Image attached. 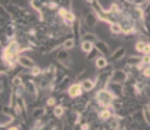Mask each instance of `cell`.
<instances>
[{"label":"cell","instance_id":"obj_1","mask_svg":"<svg viewBox=\"0 0 150 130\" xmlns=\"http://www.w3.org/2000/svg\"><path fill=\"white\" fill-rule=\"evenodd\" d=\"M19 52H20V45H19V42L12 40V42L4 48V51H3V59H4V61H9L10 65H13L12 59L19 56Z\"/></svg>","mask_w":150,"mask_h":130},{"label":"cell","instance_id":"obj_2","mask_svg":"<svg viewBox=\"0 0 150 130\" xmlns=\"http://www.w3.org/2000/svg\"><path fill=\"white\" fill-rule=\"evenodd\" d=\"M95 100H97V103H98L100 106L108 107V106H111L112 101H114V94H112L108 88H103V90H100V91L97 93Z\"/></svg>","mask_w":150,"mask_h":130},{"label":"cell","instance_id":"obj_3","mask_svg":"<svg viewBox=\"0 0 150 130\" xmlns=\"http://www.w3.org/2000/svg\"><path fill=\"white\" fill-rule=\"evenodd\" d=\"M16 59H18V64L20 65V67H23V68L32 70L33 67H36L35 62L32 61V58H29V56H26V55H19Z\"/></svg>","mask_w":150,"mask_h":130},{"label":"cell","instance_id":"obj_4","mask_svg":"<svg viewBox=\"0 0 150 130\" xmlns=\"http://www.w3.org/2000/svg\"><path fill=\"white\" fill-rule=\"evenodd\" d=\"M120 25H121V28H123V32H133L134 31V20L129 16V18H123L121 19V22H120Z\"/></svg>","mask_w":150,"mask_h":130},{"label":"cell","instance_id":"obj_5","mask_svg":"<svg viewBox=\"0 0 150 130\" xmlns=\"http://www.w3.org/2000/svg\"><path fill=\"white\" fill-rule=\"evenodd\" d=\"M111 81H115V82H124L127 81V72L124 70H115L111 75Z\"/></svg>","mask_w":150,"mask_h":130},{"label":"cell","instance_id":"obj_6","mask_svg":"<svg viewBox=\"0 0 150 130\" xmlns=\"http://www.w3.org/2000/svg\"><path fill=\"white\" fill-rule=\"evenodd\" d=\"M82 85L81 84H72V85H69L68 87V95L69 97H72V98H75V97H79L81 94H82Z\"/></svg>","mask_w":150,"mask_h":130},{"label":"cell","instance_id":"obj_7","mask_svg":"<svg viewBox=\"0 0 150 130\" xmlns=\"http://www.w3.org/2000/svg\"><path fill=\"white\" fill-rule=\"evenodd\" d=\"M56 58H58V61H59L61 64H64L65 67H69V58H71V56H69L68 49H65V48H64L62 51H59Z\"/></svg>","mask_w":150,"mask_h":130},{"label":"cell","instance_id":"obj_8","mask_svg":"<svg viewBox=\"0 0 150 130\" xmlns=\"http://www.w3.org/2000/svg\"><path fill=\"white\" fill-rule=\"evenodd\" d=\"M59 15L64 18L65 25H71V23H72V22L75 20V15L72 13V12L67 10V9H61V10H59Z\"/></svg>","mask_w":150,"mask_h":130},{"label":"cell","instance_id":"obj_9","mask_svg":"<svg viewBox=\"0 0 150 130\" xmlns=\"http://www.w3.org/2000/svg\"><path fill=\"white\" fill-rule=\"evenodd\" d=\"M108 90H110L114 95H121V94H123V84H121V82L111 81V82L108 84Z\"/></svg>","mask_w":150,"mask_h":130},{"label":"cell","instance_id":"obj_10","mask_svg":"<svg viewBox=\"0 0 150 130\" xmlns=\"http://www.w3.org/2000/svg\"><path fill=\"white\" fill-rule=\"evenodd\" d=\"M129 15H130V18L133 19V20H140V19H143V10L134 4L130 10H129Z\"/></svg>","mask_w":150,"mask_h":130},{"label":"cell","instance_id":"obj_11","mask_svg":"<svg viewBox=\"0 0 150 130\" xmlns=\"http://www.w3.org/2000/svg\"><path fill=\"white\" fill-rule=\"evenodd\" d=\"M94 46L97 48V51H98V52H101L104 56L110 52V48H108L107 42H104V40H97V42L94 43Z\"/></svg>","mask_w":150,"mask_h":130},{"label":"cell","instance_id":"obj_12","mask_svg":"<svg viewBox=\"0 0 150 130\" xmlns=\"http://www.w3.org/2000/svg\"><path fill=\"white\" fill-rule=\"evenodd\" d=\"M84 23L88 26V28H94L97 25V15L94 12H88L85 15V19H84Z\"/></svg>","mask_w":150,"mask_h":130},{"label":"cell","instance_id":"obj_13","mask_svg":"<svg viewBox=\"0 0 150 130\" xmlns=\"http://www.w3.org/2000/svg\"><path fill=\"white\" fill-rule=\"evenodd\" d=\"M93 48H95V46H94V42L88 40V39H84V40H82V43H81V51H82L84 54H90V52L93 51Z\"/></svg>","mask_w":150,"mask_h":130},{"label":"cell","instance_id":"obj_14","mask_svg":"<svg viewBox=\"0 0 150 130\" xmlns=\"http://www.w3.org/2000/svg\"><path fill=\"white\" fill-rule=\"evenodd\" d=\"M23 85H25V91H26V93H29V94H32V95L36 97L38 90H36V85H35L33 81H26Z\"/></svg>","mask_w":150,"mask_h":130},{"label":"cell","instance_id":"obj_15","mask_svg":"<svg viewBox=\"0 0 150 130\" xmlns=\"http://www.w3.org/2000/svg\"><path fill=\"white\" fill-rule=\"evenodd\" d=\"M95 84H97V82H95L94 80H84V81H81L82 90H84V91H87V93L93 90L94 87H95Z\"/></svg>","mask_w":150,"mask_h":130},{"label":"cell","instance_id":"obj_16","mask_svg":"<svg viewBox=\"0 0 150 130\" xmlns=\"http://www.w3.org/2000/svg\"><path fill=\"white\" fill-rule=\"evenodd\" d=\"M110 31H111L112 35H120L123 32V28H121V25L118 22H111L110 23Z\"/></svg>","mask_w":150,"mask_h":130},{"label":"cell","instance_id":"obj_17","mask_svg":"<svg viewBox=\"0 0 150 130\" xmlns=\"http://www.w3.org/2000/svg\"><path fill=\"white\" fill-rule=\"evenodd\" d=\"M124 55H126V48H118L111 55V59L112 61H120L121 58H124Z\"/></svg>","mask_w":150,"mask_h":130},{"label":"cell","instance_id":"obj_18","mask_svg":"<svg viewBox=\"0 0 150 130\" xmlns=\"http://www.w3.org/2000/svg\"><path fill=\"white\" fill-rule=\"evenodd\" d=\"M126 62H127V65H129V67H137V68H139V65H142V58L130 56V58H127V59H126Z\"/></svg>","mask_w":150,"mask_h":130},{"label":"cell","instance_id":"obj_19","mask_svg":"<svg viewBox=\"0 0 150 130\" xmlns=\"http://www.w3.org/2000/svg\"><path fill=\"white\" fill-rule=\"evenodd\" d=\"M95 67H97L98 70H104V68L107 67V59H105L104 56H98V58L95 59Z\"/></svg>","mask_w":150,"mask_h":130},{"label":"cell","instance_id":"obj_20","mask_svg":"<svg viewBox=\"0 0 150 130\" xmlns=\"http://www.w3.org/2000/svg\"><path fill=\"white\" fill-rule=\"evenodd\" d=\"M110 117H111V112H110L108 109L104 107V110L100 112V119H101V120H108Z\"/></svg>","mask_w":150,"mask_h":130},{"label":"cell","instance_id":"obj_21","mask_svg":"<svg viewBox=\"0 0 150 130\" xmlns=\"http://www.w3.org/2000/svg\"><path fill=\"white\" fill-rule=\"evenodd\" d=\"M108 124H110L111 129H120V121H118V119H115V117H110V119H108Z\"/></svg>","mask_w":150,"mask_h":130},{"label":"cell","instance_id":"obj_22","mask_svg":"<svg viewBox=\"0 0 150 130\" xmlns=\"http://www.w3.org/2000/svg\"><path fill=\"white\" fill-rule=\"evenodd\" d=\"M32 114H33V117H35V119H40L42 116H45V109H43V107H38V109L33 110Z\"/></svg>","mask_w":150,"mask_h":130},{"label":"cell","instance_id":"obj_23","mask_svg":"<svg viewBox=\"0 0 150 130\" xmlns=\"http://www.w3.org/2000/svg\"><path fill=\"white\" fill-rule=\"evenodd\" d=\"M74 45H75V40L72 38H71V39H67V40L64 42V48H65V49H72Z\"/></svg>","mask_w":150,"mask_h":130},{"label":"cell","instance_id":"obj_24","mask_svg":"<svg viewBox=\"0 0 150 130\" xmlns=\"http://www.w3.org/2000/svg\"><path fill=\"white\" fill-rule=\"evenodd\" d=\"M20 85H23V82H22V80H20V77H15L13 80H12V87H15V88H18Z\"/></svg>","mask_w":150,"mask_h":130},{"label":"cell","instance_id":"obj_25","mask_svg":"<svg viewBox=\"0 0 150 130\" xmlns=\"http://www.w3.org/2000/svg\"><path fill=\"white\" fill-rule=\"evenodd\" d=\"M64 112H65V109H64L62 106H56L55 109H54V114H55L56 117H61V116L64 114Z\"/></svg>","mask_w":150,"mask_h":130},{"label":"cell","instance_id":"obj_26","mask_svg":"<svg viewBox=\"0 0 150 130\" xmlns=\"http://www.w3.org/2000/svg\"><path fill=\"white\" fill-rule=\"evenodd\" d=\"M144 46H146V42L139 40V42L136 43V51H137V52H144Z\"/></svg>","mask_w":150,"mask_h":130},{"label":"cell","instance_id":"obj_27","mask_svg":"<svg viewBox=\"0 0 150 130\" xmlns=\"http://www.w3.org/2000/svg\"><path fill=\"white\" fill-rule=\"evenodd\" d=\"M6 36L7 38L15 36V28H13V26H7V28H6Z\"/></svg>","mask_w":150,"mask_h":130},{"label":"cell","instance_id":"obj_28","mask_svg":"<svg viewBox=\"0 0 150 130\" xmlns=\"http://www.w3.org/2000/svg\"><path fill=\"white\" fill-rule=\"evenodd\" d=\"M143 116H144V120L147 121V124H150V109L149 107H144V110H143Z\"/></svg>","mask_w":150,"mask_h":130},{"label":"cell","instance_id":"obj_29","mask_svg":"<svg viewBox=\"0 0 150 130\" xmlns=\"http://www.w3.org/2000/svg\"><path fill=\"white\" fill-rule=\"evenodd\" d=\"M78 119H79V114H78V113H72L71 117H69V121H71V123H76Z\"/></svg>","mask_w":150,"mask_h":130},{"label":"cell","instance_id":"obj_30","mask_svg":"<svg viewBox=\"0 0 150 130\" xmlns=\"http://www.w3.org/2000/svg\"><path fill=\"white\" fill-rule=\"evenodd\" d=\"M142 65H146V67L150 65V56L149 55H146V56L142 58Z\"/></svg>","mask_w":150,"mask_h":130},{"label":"cell","instance_id":"obj_31","mask_svg":"<svg viewBox=\"0 0 150 130\" xmlns=\"http://www.w3.org/2000/svg\"><path fill=\"white\" fill-rule=\"evenodd\" d=\"M12 120H13V119H12V116H10V117H7V119H4V120L1 121V124H0V126H1V127H6V126H7L9 123H12Z\"/></svg>","mask_w":150,"mask_h":130},{"label":"cell","instance_id":"obj_32","mask_svg":"<svg viewBox=\"0 0 150 130\" xmlns=\"http://www.w3.org/2000/svg\"><path fill=\"white\" fill-rule=\"evenodd\" d=\"M55 103H56V100L54 97H49V98L46 100V106H55Z\"/></svg>","mask_w":150,"mask_h":130},{"label":"cell","instance_id":"obj_33","mask_svg":"<svg viewBox=\"0 0 150 130\" xmlns=\"http://www.w3.org/2000/svg\"><path fill=\"white\" fill-rule=\"evenodd\" d=\"M30 74H32V75H39V74H40V68H38V67H33V68L30 70Z\"/></svg>","mask_w":150,"mask_h":130},{"label":"cell","instance_id":"obj_34","mask_svg":"<svg viewBox=\"0 0 150 130\" xmlns=\"http://www.w3.org/2000/svg\"><path fill=\"white\" fill-rule=\"evenodd\" d=\"M143 75H144V77H147V78H150V65L149 67H144V70H143Z\"/></svg>","mask_w":150,"mask_h":130},{"label":"cell","instance_id":"obj_35","mask_svg":"<svg viewBox=\"0 0 150 130\" xmlns=\"http://www.w3.org/2000/svg\"><path fill=\"white\" fill-rule=\"evenodd\" d=\"M143 54H146V55H149L150 54V43H146V46H144V52Z\"/></svg>","mask_w":150,"mask_h":130},{"label":"cell","instance_id":"obj_36","mask_svg":"<svg viewBox=\"0 0 150 130\" xmlns=\"http://www.w3.org/2000/svg\"><path fill=\"white\" fill-rule=\"evenodd\" d=\"M146 0H133V3L136 4V6H139V4H143Z\"/></svg>","mask_w":150,"mask_h":130},{"label":"cell","instance_id":"obj_37","mask_svg":"<svg viewBox=\"0 0 150 130\" xmlns=\"http://www.w3.org/2000/svg\"><path fill=\"white\" fill-rule=\"evenodd\" d=\"M81 129H82V130H87V129H90V124H87V123H84V124L81 126Z\"/></svg>","mask_w":150,"mask_h":130},{"label":"cell","instance_id":"obj_38","mask_svg":"<svg viewBox=\"0 0 150 130\" xmlns=\"http://www.w3.org/2000/svg\"><path fill=\"white\" fill-rule=\"evenodd\" d=\"M87 1H88V3H94L95 0H87Z\"/></svg>","mask_w":150,"mask_h":130},{"label":"cell","instance_id":"obj_39","mask_svg":"<svg viewBox=\"0 0 150 130\" xmlns=\"http://www.w3.org/2000/svg\"><path fill=\"white\" fill-rule=\"evenodd\" d=\"M147 10H149V12H150V4H149V7H147Z\"/></svg>","mask_w":150,"mask_h":130}]
</instances>
